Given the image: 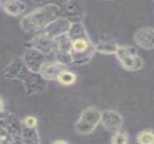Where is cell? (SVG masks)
<instances>
[{
	"instance_id": "obj_11",
	"label": "cell",
	"mask_w": 154,
	"mask_h": 144,
	"mask_svg": "<svg viewBox=\"0 0 154 144\" xmlns=\"http://www.w3.org/2000/svg\"><path fill=\"white\" fill-rule=\"evenodd\" d=\"M27 5L20 0H7L3 4V10L12 17H20L27 10Z\"/></svg>"
},
{
	"instance_id": "obj_13",
	"label": "cell",
	"mask_w": 154,
	"mask_h": 144,
	"mask_svg": "<svg viewBox=\"0 0 154 144\" xmlns=\"http://www.w3.org/2000/svg\"><path fill=\"white\" fill-rule=\"evenodd\" d=\"M57 81L63 86H71L76 81V76L74 73L65 69L60 72L57 78Z\"/></svg>"
},
{
	"instance_id": "obj_12",
	"label": "cell",
	"mask_w": 154,
	"mask_h": 144,
	"mask_svg": "<svg viewBox=\"0 0 154 144\" xmlns=\"http://www.w3.org/2000/svg\"><path fill=\"white\" fill-rule=\"evenodd\" d=\"M119 45L117 43L112 41H102L95 45L96 52L105 55H112L116 54Z\"/></svg>"
},
{
	"instance_id": "obj_15",
	"label": "cell",
	"mask_w": 154,
	"mask_h": 144,
	"mask_svg": "<svg viewBox=\"0 0 154 144\" xmlns=\"http://www.w3.org/2000/svg\"><path fill=\"white\" fill-rule=\"evenodd\" d=\"M111 143L113 144H125L128 143V136L122 129L112 133Z\"/></svg>"
},
{
	"instance_id": "obj_16",
	"label": "cell",
	"mask_w": 154,
	"mask_h": 144,
	"mask_svg": "<svg viewBox=\"0 0 154 144\" xmlns=\"http://www.w3.org/2000/svg\"><path fill=\"white\" fill-rule=\"evenodd\" d=\"M24 123H25V126L30 127V128H34V127H37L38 125L37 119L32 116L27 117L24 120Z\"/></svg>"
},
{
	"instance_id": "obj_2",
	"label": "cell",
	"mask_w": 154,
	"mask_h": 144,
	"mask_svg": "<svg viewBox=\"0 0 154 144\" xmlns=\"http://www.w3.org/2000/svg\"><path fill=\"white\" fill-rule=\"evenodd\" d=\"M61 15V8L54 3H48L27 14L20 20V26L28 33L44 30Z\"/></svg>"
},
{
	"instance_id": "obj_7",
	"label": "cell",
	"mask_w": 154,
	"mask_h": 144,
	"mask_svg": "<svg viewBox=\"0 0 154 144\" xmlns=\"http://www.w3.org/2000/svg\"><path fill=\"white\" fill-rule=\"evenodd\" d=\"M135 43L144 50L154 49V28L143 27L135 32L133 36Z\"/></svg>"
},
{
	"instance_id": "obj_6",
	"label": "cell",
	"mask_w": 154,
	"mask_h": 144,
	"mask_svg": "<svg viewBox=\"0 0 154 144\" xmlns=\"http://www.w3.org/2000/svg\"><path fill=\"white\" fill-rule=\"evenodd\" d=\"M30 46V48L42 53L44 55H48L56 50V39L51 38L43 32L32 39Z\"/></svg>"
},
{
	"instance_id": "obj_9",
	"label": "cell",
	"mask_w": 154,
	"mask_h": 144,
	"mask_svg": "<svg viewBox=\"0 0 154 144\" xmlns=\"http://www.w3.org/2000/svg\"><path fill=\"white\" fill-rule=\"evenodd\" d=\"M65 69H67V65L57 60L55 61H46L40 68L39 74L47 81L56 80L60 72Z\"/></svg>"
},
{
	"instance_id": "obj_8",
	"label": "cell",
	"mask_w": 154,
	"mask_h": 144,
	"mask_svg": "<svg viewBox=\"0 0 154 144\" xmlns=\"http://www.w3.org/2000/svg\"><path fill=\"white\" fill-rule=\"evenodd\" d=\"M72 23L69 20L62 16H60L57 19L48 25L44 29L43 32L49 37L54 39L60 37L67 34Z\"/></svg>"
},
{
	"instance_id": "obj_3",
	"label": "cell",
	"mask_w": 154,
	"mask_h": 144,
	"mask_svg": "<svg viewBox=\"0 0 154 144\" xmlns=\"http://www.w3.org/2000/svg\"><path fill=\"white\" fill-rule=\"evenodd\" d=\"M115 56L122 68L128 72H137L144 66V61L132 45H119Z\"/></svg>"
},
{
	"instance_id": "obj_18",
	"label": "cell",
	"mask_w": 154,
	"mask_h": 144,
	"mask_svg": "<svg viewBox=\"0 0 154 144\" xmlns=\"http://www.w3.org/2000/svg\"><path fill=\"white\" fill-rule=\"evenodd\" d=\"M31 1L35 4H40V3L45 2L48 1V0H31Z\"/></svg>"
},
{
	"instance_id": "obj_10",
	"label": "cell",
	"mask_w": 154,
	"mask_h": 144,
	"mask_svg": "<svg viewBox=\"0 0 154 144\" xmlns=\"http://www.w3.org/2000/svg\"><path fill=\"white\" fill-rule=\"evenodd\" d=\"M62 6L63 10L61 9V14H64L63 17L69 20L71 23H82L84 14L74 0H69Z\"/></svg>"
},
{
	"instance_id": "obj_1",
	"label": "cell",
	"mask_w": 154,
	"mask_h": 144,
	"mask_svg": "<svg viewBox=\"0 0 154 144\" xmlns=\"http://www.w3.org/2000/svg\"><path fill=\"white\" fill-rule=\"evenodd\" d=\"M67 35L70 40L72 65L83 66L89 63L96 49L83 23H72Z\"/></svg>"
},
{
	"instance_id": "obj_4",
	"label": "cell",
	"mask_w": 154,
	"mask_h": 144,
	"mask_svg": "<svg viewBox=\"0 0 154 144\" xmlns=\"http://www.w3.org/2000/svg\"><path fill=\"white\" fill-rule=\"evenodd\" d=\"M100 122V111L94 106L89 107L81 113L75 123V130L79 134L89 135L94 132Z\"/></svg>"
},
{
	"instance_id": "obj_19",
	"label": "cell",
	"mask_w": 154,
	"mask_h": 144,
	"mask_svg": "<svg viewBox=\"0 0 154 144\" xmlns=\"http://www.w3.org/2000/svg\"><path fill=\"white\" fill-rule=\"evenodd\" d=\"M54 143H66V141H54Z\"/></svg>"
},
{
	"instance_id": "obj_5",
	"label": "cell",
	"mask_w": 154,
	"mask_h": 144,
	"mask_svg": "<svg viewBox=\"0 0 154 144\" xmlns=\"http://www.w3.org/2000/svg\"><path fill=\"white\" fill-rule=\"evenodd\" d=\"M123 118L121 114L112 110H105L101 112V123L106 130L114 133L122 129Z\"/></svg>"
},
{
	"instance_id": "obj_14",
	"label": "cell",
	"mask_w": 154,
	"mask_h": 144,
	"mask_svg": "<svg viewBox=\"0 0 154 144\" xmlns=\"http://www.w3.org/2000/svg\"><path fill=\"white\" fill-rule=\"evenodd\" d=\"M136 141L140 144H154V131L152 130H143L138 133Z\"/></svg>"
},
{
	"instance_id": "obj_17",
	"label": "cell",
	"mask_w": 154,
	"mask_h": 144,
	"mask_svg": "<svg viewBox=\"0 0 154 144\" xmlns=\"http://www.w3.org/2000/svg\"><path fill=\"white\" fill-rule=\"evenodd\" d=\"M4 110V103H3V100L2 99V97H0V113L2 112Z\"/></svg>"
}]
</instances>
